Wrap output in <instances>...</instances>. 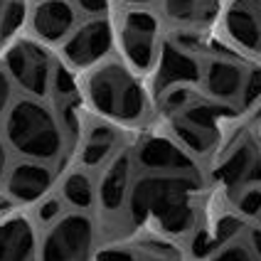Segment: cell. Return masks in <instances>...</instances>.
Wrapping results in <instances>:
<instances>
[{"instance_id":"cell-26","label":"cell","mask_w":261,"mask_h":261,"mask_svg":"<svg viewBox=\"0 0 261 261\" xmlns=\"http://www.w3.org/2000/svg\"><path fill=\"white\" fill-rule=\"evenodd\" d=\"M52 89H55V94H57L62 101L74 99L76 84H74V76L67 67H55V72H52Z\"/></svg>"},{"instance_id":"cell-21","label":"cell","mask_w":261,"mask_h":261,"mask_svg":"<svg viewBox=\"0 0 261 261\" xmlns=\"http://www.w3.org/2000/svg\"><path fill=\"white\" fill-rule=\"evenodd\" d=\"M62 195H64V200L72 204V207L87 210V207H91V202H94V188H91V180H89L84 173H72L67 180H64Z\"/></svg>"},{"instance_id":"cell-18","label":"cell","mask_w":261,"mask_h":261,"mask_svg":"<svg viewBox=\"0 0 261 261\" xmlns=\"http://www.w3.org/2000/svg\"><path fill=\"white\" fill-rule=\"evenodd\" d=\"M118 143V133L109 126H96L87 136L84 141V148H82V163L87 168H96L101 165L103 160L114 153V148Z\"/></svg>"},{"instance_id":"cell-9","label":"cell","mask_w":261,"mask_h":261,"mask_svg":"<svg viewBox=\"0 0 261 261\" xmlns=\"http://www.w3.org/2000/svg\"><path fill=\"white\" fill-rule=\"evenodd\" d=\"M136 160L148 173H192L195 170V163L188 153L163 136L145 138L136 150Z\"/></svg>"},{"instance_id":"cell-30","label":"cell","mask_w":261,"mask_h":261,"mask_svg":"<svg viewBox=\"0 0 261 261\" xmlns=\"http://www.w3.org/2000/svg\"><path fill=\"white\" fill-rule=\"evenodd\" d=\"M62 116H64V126L69 130L79 128V116H76V106H74V99H67L62 101Z\"/></svg>"},{"instance_id":"cell-17","label":"cell","mask_w":261,"mask_h":261,"mask_svg":"<svg viewBox=\"0 0 261 261\" xmlns=\"http://www.w3.org/2000/svg\"><path fill=\"white\" fill-rule=\"evenodd\" d=\"M165 13L177 25H207L219 13V0H165Z\"/></svg>"},{"instance_id":"cell-7","label":"cell","mask_w":261,"mask_h":261,"mask_svg":"<svg viewBox=\"0 0 261 261\" xmlns=\"http://www.w3.org/2000/svg\"><path fill=\"white\" fill-rule=\"evenodd\" d=\"M111 44H114L111 22L106 17H94L79 30H74L62 47V52L72 67H91L109 55Z\"/></svg>"},{"instance_id":"cell-2","label":"cell","mask_w":261,"mask_h":261,"mask_svg":"<svg viewBox=\"0 0 261 261\" xmlns=\"http://www.w3.org/2000/svg\"><path fill=\"white\" fill-rule=\"evenodd\" d=\"M5 138L17 153L32 160H55L62 150V130L52 111L32 99H20L5 118Z\"/></svg>"},{"instance_id":"cell-34","label":"cell","mask_w":261,"mask_h":261,"mask_svg":"<svg viewBox=\"0 0 261 261\" xmlns=\"http://www.w3.org/2000/svg\"><path fill=\"white\" fill-rule=\"evenodd\" d=\"M5 165H8V153H5V145H3V141H0V177H3V173H5Z\"/></svg>"},{"instance_id":"cell-38","label":"cell","mask_w":261,"mask_h":261,"mask_svg":"<svg viewBox=\"0 0 261 261\" xmlns=\"http://www.w3.org/2000/svg\"><path fill=\"white\" fill-rule=\"evenodd\" d=\"M256 121H261V109H259V111H256Z\"/></svg>"},{"instance_id":"cell-16","label":"cell","mask_w":261,"mask_h":261,"mask_svg":"<svg viewBox=\"0 0 261 261\" xmlns=\"http://www.w3.org/2000/svg\"><path fill=\"white\" fill-rule=\"evenodd\" d=\"M130 155L118 153L111 160V165L103 170L99 180V202L106 212H118L123 204L128 202V185H130Z\"/></svg>"},{"instance_id":"cell-35","label":"cell","mask_w":261,"mask_h":261,"mask_svg":"<svg viewBox=\"0 0 261 261\" xmlns=\"http://www.w3.org/2000/svg\"><path fill=\"white\" fill-rule=\"evenodd\" d=\"M123 3H128V5H148V3H153V0H123Z\"/></svg>"},{"instance_id":"cell-23","label":"cell","mask_w":261,"mask_h":261,"mask_svg":"<svg viewBox=\"0 0 261 261\" xmlns=\"http://www.w3.org/2000/svg\"><path fill=\"white\" fill-rule=\"evenodd\" d=\"M192 101H195V94H192L188 87H173L160 94V109H163L168 116L180 114V111H182L185 106H190Z\"/></svg>"},{"instance_id":"cell-33","label":"cell","mask_w":261,"mask_h":261,"mask_svg":"<svg viewBox=\"0 0 261 261\" xmlns=\"http://www.w3.org/2000/svg\"><path fill=\"white\" fill-rule=\"evenodd\" d=\"M249 249L254 251L256 261H261V229H251L249 232Z\"/></svg>"},{"instance_id":"cell-22","label":"cell","mask_w":261,"mask_h":261,"mask_svg":"<svg viewBox=\"0 0 261 261\" xmlns=\"http://www.w3.org/2000/svg\"><path fill=\"white\" fill-rule=\"evenodd\" d=\"M22 22H25V3H22V0L5 3L3 15H0V37H3V40L13 37Z\"/></svg>"},{"instance_id":"cell-25","label":"cell","mask_w":261,"mask_h":261,"mask_svg":"<svg viewBox=\"0 0 261 261\" xmlns=\"http://www.w3.org/2000/svg\"><path fill=\"white\" fill-rule=\"evenodd\" d=\"M212 261H256L254 251L249 244H239V242H227L224 247H219L212 254Z\"/></svg>"},{"instance_id":"cell-13","label":"cell","mask_w":261,"mask_h":261,"mask_svg":"<svg viewBox=\"0 0 261 261\" xmlns=\"http://www.w3.org/2000/svg\"><path fill=\"white\" fill-rule=\"evenodd\" d=\"M35 229L25 217L10 215L0 219V261H35Z\"/></svg>"},{"instance_id":"cell-15","label":"cell","mask_w":261,"mask_h":261,"mask_svg":"<svg viewBox=\"0 0 261 261\" xmlns=\"http://www.w3.org/2000/svg\"><path fill=\"white\" fill-rule=\"evenodd\" d=\"M32 28L44 42H59L74 28V8L69 0H42L32 13Z\"/></svg>"},{"instance_id":"cell-31","label":"cell","mask_w":261,"mask_h":261,"mask_svg":"<svg viewBox=\"0 0 261 261\" xmlns=\"http://www.w3.org/2000/svg\"><path fill=\"white\" fill-rule=\"evenodd\" d=\"M10 96H13V87H10V79H8V74L0 69V114L8 109V103H10Z\"/></svg>"},{"instance_id":"cell-20","label":"cell","mask_w":261,"mask_h":261,"mask_svg":"<svg viewBox=\"0 0 261 261\" xmlns=\"http://www.w3.org/2000/svg\"><path fill=\"white\" fill-rule=\"evenodd\" d=\"M242 224L237 222L234 217H222L217 219L215 224H212V232H197L195 234V254L197 256H204V254H210V251H217L219 247H224L227 242H232V237L237 234Z\"/></svg>"},{"instance_id":"cell-12","label":"cell","mask_w":261,"mask_h":261,"mask_svg":"<svg viewBox=\"0 0 261 261\" xmlns=\"http://www.w3.org/2000/svg\"><path fill=\"white\" fill-rule=\"evenodd\" d=\"M247 72L229 59H212L202 69V87L204 91L219 103H229L242 96Z\"/></svg>"},{"instance_id":"cell-28","label":"cell","mask_w":261,"mask_h":261,"mask_svg":"<svg viewBox=\"0 0 261 261\" xmlns=\"http://www.w3.org/2000/svg\"><path fill=\"white\" fill-rule=\"evenodd\" d=\"M94 261H138V259H136L133 251H126V249H121V247H111V249L99 251Z\"/></svg>"},{"instance_id":"cell-8","label":"cell","mask_w":261,"mask_h":261,"mask_svg":"<svg viewBox=\"0 0 261 261\" xmlns=\"http://www.w3.org/2000/svg\"><path fill=\"white\" fill-rule=\"evenodd\" d=\"M202 79V64L190 49H182L177 42H165L158 52L155 69V91L163 94L173 87H188Z\"/></svg>"},{"instance_id":"cell-14","label":"cell","mask_w":261,"mask_h":261,"mask_svg":"<svg viewBox=\"0 0 261 261\" xmlns=\"http://www.w3.org/2000/svg\"><path fill=\"white\" fill-rule=\"evenodd\" d=\"M49 185H52L49 168H44L42 163H32V160L15 165L5 180L8 195L15 197L17 202H37L40 197L47 195Z\"/></svg>"},{"instance_id":"cell-37","label":"cell","mask_w":261,"mask_h":261,"mask_svg":"<svg viewBox=\"0 0 261 261\" xmlns=\"http://www.w3.org/2000/svg\"><path fill=\"white\" fill-rule=\"evenodd\" d=\"M3 8H5V0H0V15H3Z\"/></svg>"},{"instance_id":"cell-3","label":"cell","mask_w":261,"mask_h":261,"mask_svg":"<svg viewBox=\"0 0 261 261\" xmlns=\"http://www.w3.org/2000/svg\"><path fill=\"white\" fill-rule=\"evenodd\" d=\"M91 106L106 118L138 121L145 114V94L133 74L121 64H103L94 69L87 82Z\"/></svg>"},{"instance_id":"cell-29","label":"cell","mask_w":261,"mask_h":261,"mask_svg":"<svg viewBox=\"0 0 261 261\" xmlns=\"http://www.w3.org/2000/svg\"><path fill=\"white\" fill-rule=\"evenodd\" d=\"M59 210H62L59 200L49 197V200H44V202L40 204V210H37V217H40V222H42V224H49L52 219L59 217Z\"/></svg>"},{"instance_id":"cell-1","label":"cell","mask_w":261,"mask_h":261,"mask_svg":"<svg viewBox=\"0 0 261 261\" xmlns=\"http://www.w3.org/2000/svg\"><path fill=\"white\" fill-rule=\"evenodd\" d=\"M197 180L192 173H148L133 182L128 192V212L136 224L155 219L168 234H185L195 224Z\"/></svg>"},{"instance_id":"cell-11","label":"cell","mask_w":261,"mask_h":261,"mask_svg":"<svg viewBox=\"0 0 261 261\" xmlns=\"http://www.w3.org/2000/svg\"><path fill=\"white\" fill-rule=\"evenodd\" d=\"M259 177H261V158H259L256 145L251 141L237 143L222 158V163L217 168V180L227 190L247 188V182L259 180Z\"/></svg>"},{"instance_id":"cell-5","label":"cell","mask_w":261,"mask_h":261,"mask_svg":"<svg viewBox=\"0 0 261 261\" xmlns=\"http://www.w3.org/2000/svg\"><path fill=\"white\" fill-rule=\"evenodd\" d=\"M5 67L8 74L17 82V87H22L32 96H44L52 87L55 64L44 52V47H40L37 42L20 40L10 44L5 52Z\"/></svg>"},{"instance_id":"cell-24","label":"cell","mask_w":261,"mask_h":261,"mask_svg":"<svg viewBox=\"0 0 261 261\" xmlns=\"http://www.w3.org/2000/svg\"><path fill=\"white\" fill-rule=\"evenodd\" d=\"M237 210L244 217L259 219L261 217V188H242V192L237 195Z\"/></svg>"},{"instance_id":"cell-4","label":"cell","mask_w":261,"mask_h":261,"mask_svg":"<svg viewBox=\"0 0 261 261\" xmlns=\"http://www.w3.org/2000/svg\"><path fill=\"white\" fill-rule=\"evenodd\" d=\"M94 222L84 212H72L52 224L40 249V261H91Z\"/></svg>"},{"instance_id":"cell-6","label":"cell","mask_w":261,"mask_h":261,"mask_svg":"<svg viewBox=\"0 0 261 261\" xmlns=\"http://www.w3.org/2000/svg\"><path fill=\"white\" fill-rule=\"evenodd\" d=\"M121 42L136 69H150L158 55V20L145 10H133L121 22Z\"/></svg>"},{"instance_id":"cell-10","label":"cell","mask_w":261,"mask_h":261,"mask_svg":"<svg viewBox=\"0 0 261 261\" xmlns=\"http://www.w3.org/2000/svg\"><path fill=\"white\" fill-rule=\"evenodd\" d=\"M224 30L242 49L261 55V0H232L224 13Z\"/></svg>"},{"instance_id":"cell-36","label":"cell","mask_w":261,"mask_h":261,"mask_svg":"<svg viewBox=\"0 0 261 261\" xmlns=\"http://www.w3.org/2000/svg\"><path fill=\"white\" fill-rule=\"evenodd\" d=\"M145 261H165V259H158V256H148Z\"/></svg>"},{"instance_id":"cell-19","label":"cell","mask_w":261,"mask_h":261,"mask_svg":"<svg viewBox=\"0 0 261 261\" xmlns=\"http://www.w3.org/2000/svg\"><path fill=\"white\" fill-rule=\"evenodd\" d=\"M170 123H173V130H175V136L180 138V143L185 145L188 150H192V153H207L212 145L217 143L219 133H212V130H207L202 126L188 121V118L170 116Z\"/></svg>"},{"instance_id":"cell-32","label":"cell","mask_w":261,"mask_h":261,"mask_svg":"<svg viewBox=\"0 0 261 261\" xmlns=\"http://www.w3.org/2000/svg\"><path fill=\"white\" fill-rule=\"evenodd\" d=\"M76 5L84 13H103L109 8V0H76Z\"/></svg>"},{"instance_id":"cell-27","label":"cell","mask_w":261,"mask_h":261,"mask_svg":"<svg viewBox=\"0 0 261 261\" xmlns=\"http://www.w3.org/2000/svg\"><path fill=\"white\" fill-rule=\"evenodd\" d=\"M261 99V67H254L251 72H247L244 79V89H242V103L251 106Z\"/></svg>"}]
</instances>
